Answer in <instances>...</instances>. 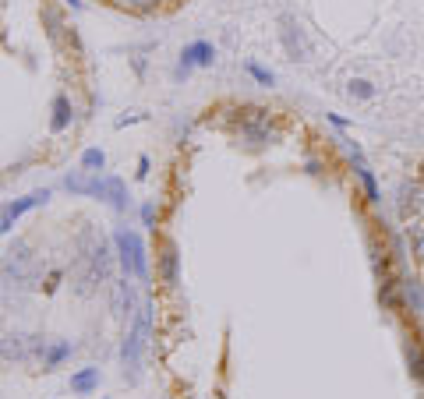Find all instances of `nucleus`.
Returning a JSON list of instances; mask_svg holds the SVG:
<instances>
[{
	"label": "nucleus",
	"mask_w": 424,
	"mask_h": 399,
	"mask_svg": "<svg viewBox=\"0 0 424 399\" xmlns=\"http://www.w3.org/2000/svg\"><path fill=\"white\" fill-rule=\"evenodd\" d=\"M78 248H82V255L75 258V290H78L82 297H89V294L99 287V283L110 279L114 258H110V248H106V241L96 237L92 230H85V234L78 237Z\"/></svg>",
	"instance_id": "f257e3e1"
},
{
	"label": "nucleus",
	"mask_w": 424,
	"mask_h": 399,
	"mask_svg": "<svg viewBox=\"0 0 424 399\" xmlns=\"http://www.w3.org/2000/svg\"><path fill=\"white\" fill-rule=\"evenodd\" d=\"M114 244H117L124 276L138 279V283H149V251H145V241L135 230H128V226H117V230H114Z\"/></svg>",
	"instance_id": "f03ea898"
},
{
	"label": "nucleus",
	"mask_w": 424,
	"mask_h": 399,
	"mask_svg": "<svg viewBox=\"0 0 424 399\" xmlns=\"http://www.w3.org/2000/svg\"><path fill=\"white\" fill-rule=\"evenodd\" d=\"M241 142H248L251 149H258V145H273L276 138H280V131H276V124H273V117L265 110H244V117H241Z\"/></svg>",
	"instance_id": "7ed1b4c3"
},
{
	"label": "nucleus",
	"mask_w": 424,
	"mask_h": 399,
	"mask_svg": "<svg viewBox=\"0 0 424 399\" xmlns=\"http://www.w3.org/2000/svg\"><path fill=\"white\" fill-rule=\"evenodd\" d=\"M276 25H280V43H283L290 61H311V39H308L304 25L294 15H280Z\"/></svg>",
	"instance_id": "20e7f679"
},
{
	"label": "nucleus",
	"mask_w": 424,
	"mask_h": 399,
	"mask_svg": "<svg viewBox=\"0 0 424 399\" xmlns=\"http://www.w3.org/2000/svg\"><path fill=\"white\" fill-rule=\"evenodd\" d=\"M216 64V46H212L209 39H195L181 50V61H177V78H188L195 68H212Z\"/></svg>",
	"instance_id": "39448f33"
},
{
	"label": "nucleus",
	"mask_w": 424,
	"mask_h": 399,
	"mask_svg": "<svg viewBox=\"0 0 424 399\" xmlns=\"http://www.w3.org/2000/svg\"><path fill=\"white\" fill-rule=\"evenodd\" d=\"M8 276L15 283H22V287H36V258L29 255V244L18 241L11 251H8V262H4Z\"/></svg>",
	"instance_id": "423d86ee"
},
{
	"label": "nucleus",
	"mask_w": 424,
	"mask_h": 399,
	"mask_svg": "<svg viewBox=\"0 0 424 399\" xmlns=\"http://www.w3.org/2000/svg\"><path fill=\"white\" fill-rule=\"evenodd\" d=\"M50 202V191L43 188V191H32V195H25V198H15V202H8L4 209H0V234H11V226L25 216V212H32V209H39V205H46Z\"/></svg>",
	"instance_id": "0eeeda50"
},
{
	"label": "nucleus",
	"mask_w": 424,
	"mask_h": 399,
	"mask_svg": "<svg viewBox=\"0 0 424 399\" xmlns=\"http://www.w3.org/2000/svg\"><path fill=\"white\" fill-rule=\"evenodd\" d=\"M64 188L71 195H82V198H103V174H92V170H71L64 177Z\"/></svg>",
	"instance_id": "6e6552de"
},
{
	"label": "nucleus",
	"mask_w": 424,
	"mask_h": 399,
	"mask_svg": "<svg viewBox=\"0 0 424 399\" xmlns=\"http://www.w3.org/2000/svg\"><path fill=\"white\" fill-rule=\"evenodd\" d=\"M347 149H350V159H354V170H357V177H361V184H364V198H368L371 205H375V202L382 198L375 174H371V166L364 163V156H361V145H357V142H347Z\"/></svg>",
	"instance_id": "1a4fd4ad"
},
{
	"label": "nucleus",
	"mask_w": 424,
	"mask_h": 399,
	"mask_svg": "<svg viewBox=\"0 0 424 399\" xmlns=\"http://www.w3.org/2000/svg\"><path fill=\"white\" fill-rule=\"evenodd\" d=\"M159 283H167V287L181 283V251L174 241H167L163 251H159Z\"/></svg>",
	"instance_id": "9d476101"
},
{
	"label": "nucleus",
	"mask_w": 424,
	"mask_h": 399,
	"mask_svg": "<svg viewBox=\"0 0 424 399\" xmlns=\"http://www.w3.org/2000/svg\"><path fill=\"white\" fill-rule=\"evenodd\" d=\"M0 357L4 361H32V336H22V332H8L0 339Z\"/></svg>",
	"instance_id": "9b49d317"
},
{
	"label": "nucleus",
	"mask_w": 424,
	"mask_h": 399,
	"mask_svg": "<svg viewBox=\"0 0 424 399\" xmlns=\"http://www.w3.org/2000/svg\"><path fill=\"white\" fill-rule=\"evenodd\" d=\"M103 202L114 212H128V184L121 177H103Z\"/></svg>",
	"instance_id": "f8f14e48"
},
{
	"label": "nucleus",
	"mask_w": 424,
	"mask_h": 399,
	"mask_svg": "<svg viewBox=\"0 0 424 399\" xmlns=\"http://www.w3.org/2000/svg\"><path fill=\"white\" fill-rule=\"evenodd\" d=\"M53 117H50V131L53 135H61V131H68V124H71V117H75V110H71V99L61 92V96H53Z\"/></svg>",
	"instance_id": "ddd939ff"
},
{
	"label": "nucleus",
	"mask_w": 424,
	"mask_h": 399,
	"mask_svg": "<svg viewBox=\"0 0 424 399\" xmlns=\"http://www.w3.org/2000/svg\"><path fill=\"white\" fill-rule=\"evenodd\" d=\"M99 382H103V371L99 368H82V371L71 375V392L75 396H92L99 389Z\"/></svg>",
	"instance_id": "4468645a"
},
{
	"label": "nucleus",
	"mask_w": 424,
	"mask_h": 399,
	"mask_svg": "<svg viewBox=\"0 0 424 399\" xmlns=\"http://www.w3.org/2000/svg\"><path fill=\"white\" fill-rule=\"evenodd\" d=\"M131 308H135V287H131L128 279H117V283H114V315H117V318L135 315Z\"/></svg>",
	"instance_id": "2eb2a0df"
},
{
	"label": "nucleus",
	"mask_w": 424,
	"mask_h": 399,
	"mask_svg": "<svg viewBox=\"0 0 424 399\" xmlns=\"http://www.w3.org/2000/svg\"><path fill=\"white\" fill-rule=\"evenodd\" d=\"M407 368H410V378L417 385H424V347H421V339H410L407 343Z\"/></svg>",
	"instance_id": "dca6fc26"
},
{
	"label": "nucleus",
	"mask_w": 424,
	"mask_h": 399,
	"mask_svg": "<svg viewBox=\"0 0 424 399\" xmlns=\"http://www.w3.org/2000/svg\"><path fill=\"white\" fill-rule=\"evenodd\" d=\"M71 343H68V339H61V343H50L46 347V354H43V371H53V368H61L68 357H71Z\"/></svg>",
	"instance_id": "f3484780"
},
{
	"label": "nucleus",
	"mask_w": 424,
	"mask_h": 399,
	"mask_svg": "<svg viewBox=\"0 0 424 399\" xmlns=\"http://www.w3.org/2000/svg\"><path fill=\"white\" fill-rule=\"evenodd\" d=\"M43 25H46V36H50V43L57 46L61 43V32H64V15L53 8V4H46L43 8Z\"/></svg>",
	"instance_id": "a211bd4d"
},
{
	"label": "nucleus",
	"mask_w": 424,
	"mask_h": 399,
	"mask_svg": "<svg viewBox=\"0 0 424 399\" xmlns=\"http://www.w3.org/2000/svg\"><path fill=\"white\" fill-rule=\"evenodd\" d=\"M347 92H350L354 99H375V96H379V89L371 85L368 78H350V82H347Z\"/></svg>",
	"instance_id": "6ab92c4d"
},
{
	"label": "nucleus",
	"mask_w": 424,
	"mask_h": 399,
	"mask_svg": "<svg viewBox=\"0 0 424 399\" xmlns=\"http://www.w3.org/2000/svg\"><path fill=\"white\" fill-rule=\"evenodd\" d=\"M414 209H417V184H403L400 188V216L407 219Z\"/></svg>",
	"instance_id": "aec40b11"
},
{
	"label": "nucleus",
	"mask_w": 424,
	"mask_h": 399,
	"mask_svg": "<svg viewBox=\"0 0 424 399\" xmlns=\"http://www.w3.org/2000/svg\"><path fill=\"white\" fill-rule=\"evenodd\" d=\"M103 166H106V152H103V149H85V152H82V170H92V174H99Z\"/></svg>",
	"instance_id": "412c9836"
},
{
	"label": "nucleus",
	"mask_w": 424,
	"mask_h": 399,
	"mask_svg": "<svg viewBox=\"0 0 424 399\" xmlns=\"http://www.w3.org/2000/svg\"><path fill=\"white\" fill-rule=\"evenodd\" d=\"M244 71H248L258 85H265V89H269V85L276 82V75H273L269 68H262V64H255V61H244Z\"/></svg>",
	"instance_id": "4be33fe9"
},
{
	"label": "nucleus",
	"mask_w": 424,
	"mask_h": 399,
	"mask_svg": "<svg viewBox=\"0 0 424 399\" xmlns=\"http://www.w3.org/2000/svg\"><path fill=\"white\" fill-rule=\"evenodd\" d=\"M403 297H407V304H410L414 311H424V294H421L417 283H407V287H403Z\"/></svg>",
	"instance_id": "5701e85b"
},
{
	"label": "nucleus",
	"mask_w": 424,
	"mask_h": 399,
	"mask_svg": "<svg viewBox=\"0 0 424 399\" xmlns=\"http://www.w3.org/2000/svg\"><path fill=\"white\" fill-rule=\"evenodd\" d=\"M142 226H145V230H156V205L152 202L142 205Z\"/></svg>",
	"instance_id": "b1692460"
},
{
	"label": "nucleus",
	"mask_w": 424,
	"mask_h": 399,
	"mask_svg": "<svg viewBox=\"0 0 424 399\" xmlns=\"http://www.w3.org/2000/svg\"><path fill=\"white\" fill-rule=\"evenodd\" d=\"M131 8H138V11H152V8H159L163 0H128Z\"/></svg>",
	"instance_id": "393cba45"
},
{
	"label": "nucleus",
	"mask_w": 424,
	"mask_h": 399,
	"mask_svg": "<svg viewBox=\"0 0 424 399\" xmlns=\"http://www.w3.org/2000/svg\"><path fill=\"white\" fill-rule=\"evenodd\" d=\"M149 177V156H138V181Z\"/></svg>",
	"instance_id": "a878e982"
},
{
	"label": "nucleus",
	"mask_w": 424,
	"mask_h": 399,
	"mask_svg": "<svg viewBox=\"0 0 424 399\" xmlns=\"http://www.w3.org/2000/svg\"><path fill=\"white\" fill-rule=\"evenodd\" d=\"M135 121H142V113H131V117H121V121H117V128H128V124H135Z\"/></svg>",
	"instance_id": "bb28decb"
},
{
	"label": "nucleus",
	"mask_w": 424,
	"mask_h": 399,
	"mask_svg": "<svg viewBox=\"0 0 424 399\" xmlns=\"http://www.w3.org/2000/svg\"><path fill=\"white\" fill-rule=\"evenodd\" d=\"M329 124H333V128H340V131H343V128H347V121H343V117H340V113H329Z\"/></svg>",
	"instance_id": "cd10ccee"
},
{
	"label": "nucleus",
	"mask_w": 424,
	"mask_h": 399,
	"mask_svg": "<svg viewBox=\"0 0 424 399\" xmlns=\"http://www.w3.org/2000/svg\"><path fill=\"white\" fill-rule=\"evenodd\" d=\"M68 4H71L75 11H82V8H85V0H68Z\"/></svg>",
	"instance_id": "c85d7f7f"
},
{
	"label": "nucleus",
	"mask_w": 424,
	"mask_h": 399,
	"mask_svg": "<svg viewBox=\"0 0 424 399\" xmlns=\"http://www.w3.org/2000/svg\"><path fill=\"white\" fill-rule=\"evenodd\" d=\"M421 347H424V325H421Z\"/></svg>",
	"instance_id": "c756f323"
},
{
	"label": "nucleus",
	"mask_w": 424,
	"mask_h": 399,
	"mask_svg": "<svg viewBox=\"0 0 424 399\" xmlns=\"http://www.w3.org/2000/svg\"><path fill=\"white\" fill-rule=\"evenodd\" d=\"M103 399H110V396H103Z\"/></svg>",
	"instance_id": "7c9ffc66"
},
{
	"label": "nucleus",
	"mask_w": 424,
	"mask_h": 399,
	"mask_svg": "<svg viewBox=\"0 0 424 399\" xmlns=\"http://www.w3.org/2000/svg\"><path fill=\"white\" fill-rule=\"evenodd\" d=\"M0 4H4V0H0Z\"/></svg>",
	"instance_id": "2f4dec72"
}]
</instances>
